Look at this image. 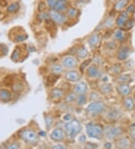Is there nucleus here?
Here are the masks:
<instances>
[{"instance_id":"obj_1","label":"nucleus","mask_w":135,"mask_h":149,"mask_svg":"<svg viewBox=\"0 0 135 149\" xmlns=\"http://www.w3.org/2000/svg\"><path fill=\"white\" fill-rule=\"evenodd\" d=\"M87 133L91 138L101 139L104 133V128L101 124H88L87 125Z\"/></svg>"},{"instance_id":"obj_2","label":"nucleus","mask_w":135,"mask_h":149,"mask_svg":"<svg viewBox=\"0 0 135 149\" xmlns=\"http://www.w3.org/2000/svg\"><path fill=\"white\" fill-rule=\"evenodd\" d=\"M65 127L67 134L71 138H74V136H76L82 130L80 123L76 119L67 123Z\"/></svg>"},{"instance_id":"obj_3","label":"nucleus","mask_w":135,"mask_h":149,"mask_svg":"<svg viewBox=\"0 0 135 149\" xmlns=\"http://www.w3.org/2000/svg\"><path fill=\"white\" fill-rule=\"evenodd\" d=\"M106 105L101 101L93 102L89 104V106L87 107V111L90 115L95 116V115L101 114L105 111Z\"/></svg>"},{"instance_id":"obj_4","label":"nucleus","mask_w":135,"mask_h":149,"mask_svg":"<svg viewBox=\"0 0 135 149\" xmlns=\"http://www.w3.org/2000/svg\"><path fill=\"white\" fill-rule=\"evenodd\" d=\"M20 138L28 142V143H35L38 139V136L33 130H22L19 133Z\"/></svg>"},{"instance_id":"obj_5","label":"nucleus","mask_w":135,"mask_h":149,"mask_svg":"<svg viewBox=\"0 0 135 149\" xmlns=\"http://www.w3.org/2000/svg\"><path fill=\"white\" fill-rule=\"evenodd\" d=\"M49 16L53 20V22L58 24H64L67 20V17L65 15L60 13V11H55V10H52V11H50Z\"/></svg>"},{"instance_id":"obj_6","label":"nucleus","mask_w":135,"mask_h":149,"mask_svg":"<svg viewBox=\"0 0 135 149\" xmlns=\"http://www.w3.org/2000/svg\"><path fill=\"white\" fill-rule=\"evenodd\" d=\"M121 117V111L117 109H110L105 115V120L108 122H114Z\"/></svg>"},{"instance_id":"obj_7","label":"nucleus","mask_w":135,"mask_h":149,"mask_svg":"<svg viewBox=\"0 0 135 149\" xmlns=\"http://www.w3.org/2000/svg\"><path fill=\"white\" fill-rule=\"evenodd\" d=\"M123 130L119 127H108L106 130V136L108 139L114 140L116 137L121 136Z\"/></svg>"},{"instance_id":"obj_8","label":"nucleus","mask_w":135,"mask_h":149,"mask_svg":"<svg viewBox=\"0 0 135 149\" xmlns=\"http://www.w3.org/2000/svg\"><path fill=\"white\" fill-rule=\"evenodd\" d=\"M131 49L128 46L123 45L119 48V51H118V55H117V58L118 60L123 61L125 60L126 59H128L129 57L130 54H131Z\"/></svg>"},{"instance_id":"obj_9","label":"nucleus","mask_w":135,"mask_h":149,"mask_svg":"<svg viewBox=\"0 0 135 149\" xmlns=\"http://www.w3.org/2000/svg\"><path fill=\"white\" fill-rule=\"evenodd\" d=\"M51 138L55 142H61L65 138V133L61 128H56L51 133Z\"/></svg>"},{"instance_id":"obj_10","label":"nucleus","mask_w":135,"mask_h":149,"mask_svg":"<svg viewBox=\"0 0 135 149\" xmlns=\"http://www.w3.org/2000/svg\"><path fill=\"white\" fill-rule=\"evenodd\" d=\"M132 144L128 137H122L116 142V147L118 148H132Z\"/></svg>"},{"instance_id":"obj_11","label":"nucleus","mask_w":135,"mask_h":149,"mask_svg":"<svg viewBox=\"0 0 135 149\" xmlns=\"http://www.w3.org/2000/svg\"><path fill=\"white\" fill-rule=\"evenodd\" d=\"M128 19H129L128 18V13L126 11H123L117 17L116 20V24L119 27L123 28Z\"/></svg>"},{"instance_id":"obj_12","label":"nucleus","mask_w":135,"mask_h":149,"mask_svg":"<svg viewBox=\"0 0 135 149\" xmlns=\"http://www.w3.org/2000/svg\"><path fill=\"white\" fill-rule=\"evenodd\" d=\"M62 63L65 68L71 69V68L75 67L78 63H77L76 59L73 56H66V57L63 59L62 61Z\"/></svg>"},{"instance_id":"obj_13","label":"nucleus","mask_w":135,"mask_h":149,"mask_svg":"<svg viewBox=\"0 0 135 149\" xmlns=\"http://www.w3.org/2000/svg\"><path fill=\"white\" fill-rule=\"evenodd\" d=\"M117 91L123 96H128L132 93V88L128 84H120L117 87Z\"/></svg>"},{"instance_id":"obj_14","label":"nucleus","mask_w":135,"mask_h":149,"mask_svg":"<svg viewBox=\"0 0 135 149\" xmlns=\"http://www.w3.org/2000/svg\"><path fill=\"white\" fill-rule=\"evenodd\" d=\"M67 8H68L67 0H57L53 9L57 11H64L67 9Z\"/></svg>"},{"instance_id":"obj_15","label":"nucleus","mask_w":135,"mask_h":149,"mask_svg":"<svg viewBox=\"0 0 135 149\" xmlns=\"http://www.w3.org/2000/svg\"><path fill=\"white\" fill-rule=\"evenodd\" d=\"M65 78L69 81H78L80 79V74L77 71H69L65 74Z\"/></svg>"},{"instance_id":"obj_16","label":"nucleus","mask_w":135,"mask_h":149,"mask_svg":"<svg viewBox=\"0 0 135 149\" xmlns=\"http://www.w3.org/2000/svg\"><path fill=\"white\" fill-rule=\"evenodd\" d=\"M74 92L78 94H84L87 91V84L85 82L82 81L76 84L74 87Z\"/></svg>"},{"instance_id":"obj_17","label":"nucleus","mask_w":135,"mask_h":149,"mask_svg":"<svg viewBox=\"0 0 135 149\" xmlns=\"http://www.w3.org/2000/svg\"><path fill=\"white\" fill-rule=\"evenodd\" d=\"M116 81L118 83H120V84H129L132 81V78L131 76V74H121V75L117 77Z\"/></svg>"},{"instance_id":"obj_18","label":"nucleus","mask_w":135,"mask_h":149,"mask_svg":"<svg viewBox=\"0 0 135 149\" xmlns=\"http://www.w3.org/2000/svg\"><path fill=\"white\" fill-rule=\"evenodd\" d=\"M129 0H118L114 6V11H121L128 6Z\"/></svg>"},{"instance_id":"obj_19","label":"nucleus","mask_w":135,"mask_h":149,"mask_svg":"<svg viewBox=\"0 0 135 149\" xmlns=\"http://www.w3.org/2000/svg\"><path fill=\"white\" fill-rule=\"evenodd\" d=\"M123 105H124L125 108L128 111H132L135 108L134 101L132 97H125L123 100Z\"/></svg>"},{"instance_id":"obj_20","label":"nucleus","mask_w":135,"mask_h":149,"mask_svg":"<svg viewBox=\"0 0 135 149\" xmlns=\"http://www.w3.org/2000/svg\"><path fill=\"white\" fill-rule=\"evenodd\" d=\"M87 74L90 78H98L100 75V71L96 65H91L87 69Z\"/></svg>"},{"instance_id":"obj_21","label":"nucleus","mask_w":135,"mask_h":149,"mask_svg":"<svg viewBox=\"0 0 135 149\" xmlns=\"http://www.w3.org/2000/svg\"><path fill=\"white\" fill-rule=\"evenodd\" d=\"M11 94L8 91L5 89L0 90V100H2L3 102H8L9 100H11Z\"/></svg>"},{"instance_id":"obj_22","label":"nucleus","mask_w":135,"mask_h":149,"mask_svg":"<svg viewBox=\"0 0 135 149\" xmlns=\"http://www.w3.org/2000/svg\"><path fill=\"white\" fill-rule=\"evenodd\" d=\"M63 95L64 92L60 88H54L51 92V96L53 99H60Z\"/></svg>"},{"instance_id":"obj_23","label":"nucleus","mask_w":135,"mask_h":149,"mask_svg":"<svg viewBox=\"0 0 135 149\" xmlns=\"http://www.w3.org/2000/svg\"><path fill=\"white\" fill-rule=\"evenodd\" d=\"M100 42V37L98 34L92 35L89 39V44L91 47H96Z\"/></svg>"},{"instance_id":"obj_24","label":"nucleus","mask_w":135,"mask_h":149,"mask_svg":"<svg viewBox=\"0 0 135 149\" xmlns=\"http://www.w3.org/2000/svg\"><path fill=\"white\" fill-rule=\"evenodd\" d=\"M112 90H113L112 85L110 84H108V83L102 84L100 87V92L102 94H108L111 92Z\"/></svg>"},{"instance_id":"obj_25","label":"nucleus","mask_w":135,"mask_h":149,"mask_svg":"<svg viewBox=\"0 0 135 149\" xmlns=\"http://www.w3.org/2000/svg\"><path fill=\"white\" fill-rule=\"evenodd\" d=\"M19 8H20V4L18 2H14L8 7L7 11L8 13H15L17 11Z\"/></svg>"},{"instance_id":"obj_26","label":"nucleus","mask_w":135,"mask_h":149,"mask_svg":"<svg viewBox=\"0 0 135 149\" xmlns=\"http://www.w3.org/2000/svg\"><path fill=\"white\" fill-rule=\"evenodd\" d=\"M134 26V20L133 19H128L122 29H124V30H129V29L133 28Z\"/></svg>"},{"instance_id":"obj_27","label":"nucleus","mask_w":135,"mask_h":149,"mask_svg":"<svg viewBox=\"0 0 135 149\" xmlns=\"http://www.w3.org/2000/svg\"><path fill=\"white\" fill-rule=\"evenodd\" d=\"M88 51H87V50L85 47H81L78 51V56L81 59L86 58L88 56Z\"/></svg>"},{"instance_id":"obj_28","label":"nucleus","mask_w":135,"mask_h":149,"mask_svg":"<svg viewBox=\"0 0 135 149\" xmlns=\"http://www.w3.org/2000/svg\"><path fill=\"white\" fill-rule=\"evenodd\" d=\"M51 71H52V72L55 74H60V73L62 72L63 71L62 66L61 65H58V64L53 65L52 68H51Z\"/></svg>"},{"instance_id":"obj_29","label":"nucleus","mask_w":135,"mask_h":149,"mask_svg":"<svg viewBox=\"0 0 135 149\" xmlns=\"http://www.w3.org/2000/svg\"><path fill=\"white\" fill-rule=\"evenodd\" d=\"M114 38L118 41H122L124 38V33L122 29H118L114 33Z\"/></svg>"},{"instance_id":"obj_30","label":"nucleus","mask_w":135,"mask_h":149,"mask_svg":"<svg viewBox=\"0 0 135 149\" xmlns=\"http://www.w3.org/2000/svg\"><path fill=\"white\" fill-rule=\"evenodd\" d=\"M110 72H112V74H114V75H117V74H119L120 72H122V68L119 65H114L113 67L110 69Z\"/></svg>"},{"instance_id":"obj_31","label":"nucleus","mask_w":135,"mask_h":149,"mask_svg":"<svg viewBox=\"0 0 135 149\" xmlns=\"http://www.w3.org/2000/svg\"><path fill=\"white\" fill-rule=\"evenodd\" d=\"M77 101H78V105H84L87 102V97L84 94H80V96L77 98Z\"/></svg>"},{"instance_id":"obj_32","label":"nucleus","mask_w":135,"mask_h":149,"mask_svg":"<svg viewBox=\"0 0 135 149\" xmlns=\"http://www.w3.org/2000/svg\"><path fill=\"white\" fill-rule=\"evenodd\" d=\"M76 100H77V96L74 93H69L65 97V102H72L73 101H74Z\"/></svg>"},{"instance_id":"obj_33","label":"nucleus","mask_w":135,"mask_h":149,"mask_svg":"<svg viewBox=\"0 0 135 149\" xmlns=\"http://www.w3.org/2000/svg\"><path fill=\"white\" fill-rule=\"evenodd\" d=\"M24 90V85L20 83V82H18V83H16L13 85V91H15V92H20L21 91Z\"/></svg>"},{"instance_id":"obj_34","label":"nucleus","mask_w":135,"mask_h":149,"mask_svg":"<svg viewBox=\"0 0 135 149\" xmlns=\"http://www.w3.org/2000/svg\"><path fill=\"white\" fill-rule=\"evenodd\" d=\"M78 9H76L74 8H71L69 9V11H68V16L70 17H74L78 15Z\"/></svg>"},{"instance_id":"obj_35","label":"nucleus","mask_w":135,"mask_h":149,"mask_svg":"<svg viewBox=\"0 0 135 149\" xmlns=\"http://www.w3.org/2000/svg\"><path fill=\"white\" fill-rule=\"evenodd\" d=\"M53 120L52 117L50 116V115H47V116H45V122H46V126H47V128H50L51 127L53 124Z\"/></svg>"},{"instance_id":"obj_36","label":"nucleus","mask_w":135,"mask_h":149,"mask_svg":"<svg viewBox=\"0 0 135 149\" xmlns=\"http://www.w3.org/2000/svg\"><path fill=\"white\" fill-rule=\"evenodd\" d=\"M12 60H15V61H17V60L19 59V57H20V53H19V51H18V48H16V49L14 51V52H13L12 54Z\"/></svg>"},{"instance_id":"obj_37","label":"nucleus","mask_w":135,"mask_h":149,"mask_svg":"<svg viewBox=\"0 0 135 149\" xmlns=\"http://www.w3.org/2000/svg\"><path fill=\"white\" fill-rule=\"evenodd\" d=\"M49 17H50V16H48V15H47V14H46V13H44V12L40 13L39 15H38V18L40 20H47Z\"/></svg>"},{"instance_id":"obj_38","label":"nucleus","mask_w":135,"mask_h":149,"mask_svg":"<svg viewBox=\"0 0 135 149\" xmlns=\"http://www.w3.org/2000/svg\"><path fill=\"white\" fill-rule=\"evenodd\" d=\"M114 20H113V18H108L107 20L105 21V26H106V27L110 28V27H112V26H114Z\"/></svg>"},{"instance_id":"obj_39","label":"nucleus","mask_w":135,"mask_h":149,"mask_svg":"<svg viewBox=\"0 0 135 149\" xmlns=\"http://www.w3.org/2000/svg\"><path fill=\"white\" fill-rule=\"evenodd\" d=\"M59 78V76H56V74H54V75H50L48 77V82L49 83H54V82H56L57 81V79Z\"/></svg>"},{"instance_id":"obj_40","label":"nucleus","mask_w":135,"mask_h":149,"mask_svg":"<svg viewBox=\"0 0 135 149\" xmlns=\"http://www.w3.org/2000/svg\"><path fill=\"white\" fill-rule=\"evenodd\" d=\"M130 136L132 137V139H135V124H133L130 130Z\"/></svg>"},{"instance_id":"obj_41","label":"nucleus","mask_w":135,"mask_h":149,"mask_svg":"<svg viewBox=\"0 0 135 149\" xmlns=\"http://www.w3.org/2000/svg\"><path fill=\"white\" fill-rule=\"evenodd\" d=\"M56 2H57V0H47V4L49 7L51 8H53Z\"/></svg>"},{"instance_id":"obj_42","label":"nucleus","mask_w":135,"mask_h":149,"mask_svg":"<svg viewBox=\"0 0 135 149\" xmlns=\"http://www.w3.org/2000/svg\"><path fill=\"white\" fill-rule=\"evenodd\" d=\"M27 38V36H25V35H20V36H18L16 38H15V40L16 42H23V41L26 40V38Z\"/></svg>"},{"instance_id":"obj_43","label":"nucleus","mask_w":135,"mask_h":149,"mask_svg":"<svg viewBox=\"0 0 135 149\" xmlns=\"http://www.w3.org/2000/svg\"><path fill=\"white\" fill-rule=\"evenodd\" d=\"M38 11H40V12H43V11H44L45 8H46V6H45V3L44 2H40L39 5H38Z\"/></svg>"},{"instance_id":"obj_44","label":"nucleus","mask_w":135,"mask_h":149,"mask_svg":"<svg viewBox=\"0 0 135 149\" xmlns=\"http://www.w3.org/2000/svg\"><path fill=\"white\" fill-rule=\"evenodd\" d=\"M90 62H91V60H87V61H85V62L83 63L80 65V70H81V72H83V70H84V69H85V67H86L87 65H88V64Z\"/></svg>"},{"instance_id":"obj_45","label":"nucleus","mask_w":135,"mask_h":149,"mask_svg":"<svg viewBox=\"0 0 135 149\" xmlns=\"http://www.w3.org/2000/svg\"><path fill=\"white\" fill-rule=\"evenodd\" d=\"M134 9H135V6H134L133 4H132V5H130V6H128V8H127V9H126V11H127V12H128V14H130V13L134 12Z\"/></svg>"},{"instance_id":"obj_46","label":"nucleus","mask_w":135,"mask_h":149,"mask_svg":"<svg viewBox=\"0 0 135 149\" xmlns=\"http://www.w3.org/2000/svg\"><path fill=\"white\" fill-rule=\"evenodd\" d=\"M107 47H109V48H110V49H114V48H115V47H116V44L114 42H108V43L107 44Z\"/></svg>"},{"instance_id":"obj_47","label":"nucleus","mask_w":135,"mask_h":149,"mask_svg":"<svg viewBox=\"0 0 135 149\" xmlns=\"http://www.w3.org/2000/svg\"><path fill=\"white\" fill-rule=\"evenodd\" d=\"M20 147V146L18 145V144H16V143H14V144H11V145H10V146H7V148H9V149H16V148H18Z\"/></svg>"},{"instance_id":"obj_48","label":"nucleus","mask_w":135,"mask_h":149,"mask_svg":"<svg viewBox=\"0 0 135 149\" xmlns=\"http://www.w3.org/2000/svg\"><path fill=\"white\" fill-rule=\"evenodd\" d=\"M8 5V2L6 0H0V6L2 7H6Z\"/></svg>"},{"instance_id":"obj_49","label":"nucleus","mask_w":135,"mask_h":149,"mask_svg":"<svg viewBox=\"0 0 135 149\" xmlns=\"http://www.w3.org/2000/svg\"><path fill=\"white\" fill-rule=\"evenodd\" d=\"M52 148H66V147L62 145H56V146H53Z\"/></svg>"},{"instance_id":"obj_50","label":"nucleus","mask_w":135,"mask_h":149,"mask_svg":"<svg viewBox=\"0 0 135 149\" xmlns=\"http://www.w3.org/2000/svg\"><path fill=\"white\" fill-rule=\"evenodd\" d=\"M105 148H110L112 147V145L110 143V142H107V143H106L105 145Z\"/></svg>"},{"instance_id":"obj_51","label":"nucleus","mask_w":135,"mask_h":149,"mask_svg":"<svg viewBox=\"0 0 135 149\" xmlns=\"http://www.w3.org/2000/svg\"><path fill=\"white\" fill-rule=\"evenodd\" d=\"M4 18H5V15H4L3 13L0 12V20H3Z\"/></svg>"},{"instance_id":"obj_52","label":"nucleus","mask_w":135,"mask_h":149,"mask_svg":"<svg viewBox=\"0 0 135 149\" xmlns=\"http://www.w3.org/2000/svg\"><path fill=\"white\" fill-rule=\"evenodd\" d=\"M71 117L70 115H66V116L65 117V120H71Z\"/></svg>"},{"instance_id":"obj_53","label":"nucleus","mask_w":135,"mask_h":149,"mask_svg":"<svg viewBox=\"0 0 135 149\" xmlns=\"http://www.w3.org/2000/svg\"><path fill=\"white\" fill-rule=\"evenodd\" d=\"M132 148H135V139H134V142H132Z\"/></svg>"},{"instance_id":"obj_54","label":"nucleus","mask_w":135,"mask_h":149,"mask_svg":"<svg viewBox=\"0 0 135 149\" xmlns=\"http://www.w3.org/2000/svg\"><path fill=\"white\" fill-rule=\"evenodd\" d=\"M134 101H135V92H134Z\"/></svg>"}]
</instances>
